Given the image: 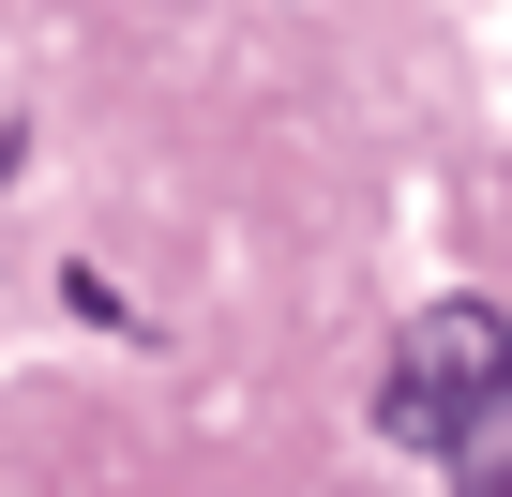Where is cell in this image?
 <instances>
[{"instance_id": "obj_1", "label": "cell", "mask_w": 512, "mask_h": 497, "mask_svg": "<svg viewBox=\"0 0 512 497\" xmlns=\"http://www.w3.org/2000/svg\"><path fill=\"white\" fill-rule=\"evenodd\" d=\"M497 422H512V302H422L377 362V437L482 452Z\"/></svg>"}]
</instances>
